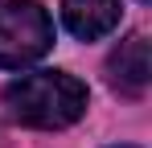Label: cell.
Wrapping results in <instances>:
<instances>
[{
    "label": "cell",
    "instance_id": "1",
    "mask_svg": "<svg viewBox=\"0 0 152 148\" xmlns=\"http://www.w3.org/2000/svg\"><path fill=\"white\" fill-rule=\"evenodd\" d=\"M4 107L25 127H66V123L82 119L86 86L74 74H62V70L21 74L17 82L4 86Z\"/></svg>",
    "mask_w": 152,
    "mask_h": 148
},
{
    "label": "cell",
    "instance_id": "2",
    "mask_svg": "<svg viewBox=\"0 0 152 148\" xmlns=\"http://www.w3.org/2000/svg\"><path fill=\"white\" fill-rule=\"evenodd\" d=\"M53 45V21L37 0H0V70H21Z\"/></svg>",
    "mask_w": 152,
    "mask_h": 148
},
{
    "label": "cell",
    "instance_id": "3",
    "mask_svg": "<svg viewBox=\"0 0 152 148\" xmlns=\"http://www.w3.org/2000/svg\"><path fill=\"white\" fill-rule=\"evenodd\" d=\"M107 78L119 95H144L152 82V53H148V37L144 33H132L127 41H119V49L111 53L107 62Z\"/></svg>",
    "mask_w": 152,
    "mask_h": 148
},
{
    "label": "cell",
    "instance_id": "4",
    "mask_svg": "<svg viewBox=\"0 0 152 148\" xmlns=\"http://www.w3.org/2000/svg\"><path fill=\"white\" fill-rule=\"evenodd\" d=\"M62 17L74 37L95 41L119 25V0H62Z\"/></svg>",
    "mask_w": 152,
    "mask_h": 148
}]
</instances>
